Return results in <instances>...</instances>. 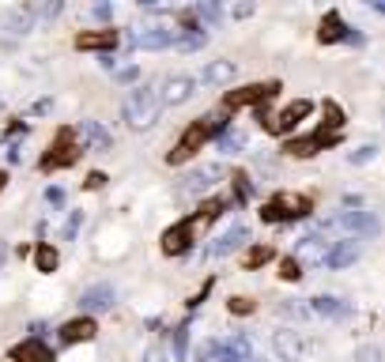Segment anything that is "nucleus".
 Instances as JSON below:
<instances>
[{"instance_id": "obj_41", "label": "nucleus", "mask_w": 385, "mask_h": 362, "mask_svg": "<svg viewBox=\"0 0 385 362\" xmlns=\"http://www.w3.org/2000/svg\"><path fill=\"white\" fill-rule=\"evenodd\" d=\"M261 219H264V223H284V216H280V208H276L272 200H269V204L261 208Z\"/></svg>"}, {"instance_id": "obj_34", "label": "nucleus", "mask_w": 385, "mask_h": 362, "mask_svg": "<svg viewBox=\"0 0 385 362\" xmlns=\"http://www.w3.org/2000/svg\"><path fill=\"white\" fill-rule=\"evenodd\" d=\"M280 279H284V283H299V279H302V264L295 257H280Z\"/></svg>"}, {"instance_id": "obj_37", "label": "nucleus", "mask_w": 385, "mask_h": 362, "mask_svg": "<svg viewBox=\"0 0 385 362\" xmlns=\"http://www.w3.org/2000/svg\"><path fill=\"white\" fill-rule=\"evenodd\" d=\"M61 8H64L61 0H46V4H38V8H31V11H34L38 19H57V16H61Z\"/></svg>"}, {"instance_id": "obj_19", "label": "nucleus", "mask_w": 385, "mask_h": 362, "mask_svg": "<svg viewBox=\"0 0 385 362\" xmlns=\"http://www.w3.org/2000/svg\"><path fill=\"white\" fill-rule=\"evenodd\" d=\"M117 46V31H84L76 34V49H99L102 57Z\"/></svg>"}, {"instance_id": "obj_5", "label": "nucleus", "mask_w": 385, "mask_h": 362, "mask_svg": "<svg viewBox=\"0 0 385 362\" xmlns=\"http://www.w3.org/2000/svg\"><path fill=\"white\" fill-rule=\"evenodd\" d=\"M79 155H84V144H76V132H72V129H61V132H57V144H49V151L42 155V170L72 166Z\"/></svg>"}, {"instance_id": "obj_49", "label": "nucleus", "mask_w": 385, "mask_h": 362, "mask_svg": "<svg viewBox=\"0 0 385 362\" xmlns=\"http://www.w3.org/2000/svg\"><path fill=\"white\" fill-rule=\"evenodd\" d=\"M370 8H374L378 16H385V0H374V4H370Z\"/></svg>"}, {"instance_id": "obj_46", "label": "nucleus", "mask_w": 385, "mask_h": 362, "mask_svg": "<svg viewBox=\"0 0 385 362\" xmlns=\"http://www.w3.org/2000/svg\"><path fill=\"white\" fill-rule=\"evenodd\" d=\"M246 16H254V4H238L234 8V19H246Z\"/></svg>"}, {"instance_id": "obj_29", "label": "nucleus", "mask_w": 385, "mask_h": 362, "mask_svg": "<svg viewBox=\"0 0 385 362\" xmlns=\"http://www.w3.org/2000/svg\"><path fill=\"white\" fill-rule=\"evenodd\" d=\"M216 144H219V151H223V155H238V151L246 147V136H242L238 129H227L223 136H216Z\"/></svg>"}, {"instance_id": "obj_45", "label": "nucleus", "mask_w": 385, "mask_h": 362, "mask_svg": "<svg viewBox=\"0 0 385 362\" xmlns=\"http://www.w3.org/2000/svg\"><path fill=\"white\" fill-rule=\"evenodd\" d=\"M19 159H23V144H11L8 147V163H19Z\"/></svg>"}, {"instance_id": "obj_40", "label": "nucleus", "mask_w": 385, "mask_h": 362, "mask_svg": "<svg viewBox=\"0 0 385 362\" xmlns=\"http://www.w3.org/2000/svg\"><path fill=\"white\" fill-rule=\"evenodd\" d=\"M46 204H49V208H64V189L49 185V189H46Z\"/></svg>"}, {"instance_id": "obj_50", "label": "nucleus", "mask_w": 385, "mask_h": 362, "mask_svg": "<svg viewBox=\"0 0 385 362\" xmlns=\"http://www.w3.org/2000/svg\"><path fill=\"white\" fill-rule=\"evenodd\" d=\"M4 185H8V174H4V170H0V193H4Z\"/></svg>"}, {"instance_id": "obj_23", "label": "nucleus", "mask_w": 385, "mask_h": 362, "mask_svg": "<svg viewBox=\"0 0 385 362\" xmlns=\"http://www.w3.org/2000/svg\"><path fill=\"white\" fill-rule=\"evenodd\" d=\"M310 310L321 317H344L348 313V302L336 298V294H317V298H310Z\"/></svg>"}, {"instance_id": "obj_21", "label": "nucleus", "mask_w": 385, "mask_h": 362, "mask_svg": "<svg viewBox=\"0 0 385 362\" xmlns=\"http://www.w3.org/2000/svg\"><path fill=\"white\" fill-rule=\"evenodd\" d=\"M11 358H19V362H57L42 340H23L16 351H11Z\"/></svg>"}, {"instance_id": "obj_22", "label": "nucleus", "mask_w": 385, "mask_h": 362, "mask_svg": "<svg viewBox=\"0 0 385 362\" xmlns=\"http://www.w3.org/2000/svg\"><path fill=\"white\" fill-rule=\"evenodd\" d=\"M234 72H238L234 61H211L208 69L201 72V79L208 87H223V84H231V79H234Z\"/></svg>"}, {"instance_id": "obj_28", "label": "nucleus", "mask_w": 385, "mask_h": 362, "mask_svg": "<svg viewBox=\"0 0 385 362\" xmlns=\"http://www.w3.org/2000/svg\"><path fill=\"white\" fill-rule=\"evenodd\" d=\"M269 261H276V249H272V246H254V249L246 253L242 264H246V272H254V268H264Z\"/></svg>"}, {"instance_id": "obj_11", "label": "nucleus", "mask_w": 385, "mask_h": 362, "mask_svg": "<svg viewBox=\"0 0 385 362\" xmlns=\"http://www.w3.org/2000/svg\"><path fill=\"white\" fill-rule=\"evenodd\" d=\"M193 238H196L193 223L181 219V223H174V226H170V231L163 234V253H166V257H181V253L193 249Z\"/></svg>"}, {"instance_id": "obj_39", "label": "nucleus", "mask_w": 385, "mask_h": 362, "mask_svg": "<svg viewBox=\"0 0 385 362\" xmlns=\"http://www.w3.org/2000/svg\"><path fill=\"white\" fill-rule=\"evenodd\" d=\"M79 223H84V211H72V216H69V223H64V238H76V231H79Z\"/></svg>"}, {"instance_id": "obj_2", "label": "nucleus", "mask_w": 385, "mask_h": 362, "mask_svg": "<svg viewBox=\"0 0 385 362\" xmlns=\"http://www.w3.org/2000/svg\"><path fill=\"white\" fill-rule=\"evenodd\" d=\"M325 226H333V231H344V234H351L355 241H359V238H378V234H381V219L374 216V211H366V208L336 211V216L329 219Z\"/></svg>"}, {"instance_id": "obj_51", "label": "nucleus", "mask_w": 385, "mask_h": 362, "mask_svg": "<svg viewBox=\"0 0 385 362\" xmlns=\"http://www.w3.org/2000/svg\"><path fill=\"white\" fill-rule=\"evenodd\" d=\"M4 362H19V358H11V355H8V358H4Z\"/></svg>"}, {"instance_id": "obj_24", "label": "nucleus", "mask_w": 385, "mask_h": 362, "mask_svg": "<svg viewBox=\"0 0 385 362\" xmlns=\"http://www.w3.org/2000/svg\"><path fill=\"white\" fill-rule=\"evenodd\" d=\"M4 26L11 34H31V26H34V11L31 8H11L8 16H4Z\"/></svg>"}, {"instance_id": "obj_3", "label": "nucleus", "mask_w": 385, "mask_h": 362, "mask_svg": "<svg viewBox=\"0 0 385 362\" xmlns=\"http://www.w3.org/2000/svg\"><path fill=\"white\" fill-rule=\"evenodd\" d=\"M310 114H314V102H310V99H295V102H287L276 117L261 106V121H264V129L276 132V136H287V132H295V129H299V121H302V117H310Z\"/></svg>"}, {"instance_id": "obj_32", "label": "nucleus", "mask_w": 385, "mask_h": 362, "mask_svg": "<svg viewBox=\"0 0 385 362\" xmlns=\"http://www.w3.org/2000/svg\"><path fill=\"white\" fill-rule=\"evenodd\" d=\"M204 42H208L204 31H178V42H174V46H181L185 53H189V49H201Z\"/></svg>"}, {"instance_id": "obj_47", "label": "nucleus", "mask_w": 385, "mask_h": 362, "mask_svg": "<svg viewBox=\"0 0 385 362\" xmlns=\"http://www.w3.org/2000/svg\"><path fill=\"white\" fill-rule=\"evenodd\" d=\"M117 79H121V84H132V79H136V69H121V72H117Z\"/></svg>"}, {"instance_id": "obj_26", "label": "nucleus", "mask_w": 385, "mask_h": 362, "mask_svg": "<svg viewBox=\"0 0 385 362\" xmlns=\"http://www.w3.org/2000/svg\"><path fill=\"white\" fill-rule=\"evenodd\" d=\"M321 114H325V121H321V129H333V132H344V121H348V117H344V110H340V106H336L333 99H325V102H321Z\"/></svg>"}, {"instance_id": "obj_6", "label": "nucleus", "mask_w": 385, "mask_h": 362, "mask_svg": "<svg viewBox=\"0 0 385 362\" xmlns=\"http://www.w3.org/2000/svg\"><path fill=\"white\" fill-rule=\"evenodd\" d=\"M276 91H280V84H249V87L227 91V95H223V114L242 110V106H261L264 99H272Z\"/></svg>"}, {"instance_id": "obj_13", "label": "nucleus", "mask_w": 385, "mask_h": 362, "mask_svg": "<svg viewBox=\"0 0 385 362\" xmlns=\"http://www.w3.org/2000/svg\"><path fill=\"white\" fill-rule=\"evenodd\" d=\"M223 178V166L219 163H208V166H201V170H193V174H185V181H181V193H189V196H201V193H208L211 185H216Z\"/></svg>"}, {"instance_id": "obj_36", "label": "nucleus", "mask_w": 385, "mask_h": 362, "mask_svg": "<svg viewBox=\"0 0 385 362\" xmlns=\"http://www.w3.org/2000/svg\"><path fill=\"white\" fill-rule=\"evenodd\" d=\"M227 310H231L234 317H246V313H254L257 306H254V298H246V294H234V298L227 302Z\"/></svg>"}, {"instance_id": "obj_18", "label": "nucleus", "mask_w": 385, "mask_h": 362, "mask_svg": "<svg viewBox=\"0 0 385 362\" xmlns=\"http://www.w3.org/2000/svg\"><path fill=\"white\" fill-rule=\"evenodd\" d=\"M355 261H359V241H355V238L336 241V246L329 249V257H325V264L333 268V272H340V268H348V264H355Z\"/></svg>"}, {"instance_id": "obj_15", "label": "nucleus", "mask_w": 385, "mask_h": 362, "mask_svg": "<svg viewBox=\"0 0 385 362\" xmlns=\"http://www.w3.org/2000/svg\"><path fill=\"white\" fill-rule=\"evenodd\" d=\"M95 332L99 325L91 317H72L61 325V343H87V340H95Z\"/></svg>"}, {"instance_id": "obj_10", "label": "nucleus", "mask_w": 385, "mask_h": 362, "mask_svg": "<svg viewBox=\"0 0 385 362\" xmlns=\"http://www.w3.org/2000/svg\"><path fill=\"white\" fill-rule=\"evenodd\" d=\"M193 91H196V79L178 72V76H166V79H163V91H159V99H163V106H181V102L193 99Z\"/></svg>"}, {"instance_id": "obj_31", "label": "nucleus", "mask_w": 385, "mask_h": 362, "mask_svg": "<svg viewBox=\"0 0 385 362\" xmlns=\"http://www.w3.org/2000/svg\"><path fill=\"white\" fill-rule=\"evenodd\" d=\"M193 16H196V23H204V26H219V19H223V8L219 4H196L193 8Z\"/></svg>"}, {"instance_id": "obj_30", "label": "nucleus", "mask_w": 385, "mask_h": 362, "mask_svg": "<svg viewBox=\"0 0 385 362\" xmlns=\"http://www.w3.org/2000/svg\"><path fill=\"white\" fill-rule=\"evenodd\" d=\"M231 181H234V204H246V200L254 196V181H249V174L234 170V174H231Z\"/></svg>"}, {"instance_id": "obj_44", "label": "nucleus", "mask_w": 385, "mask_h": 362, "mask_svg": "<svg viewBox=\"0 0 385 362\" xmlns=\"http://www.w3.org/2000/svg\"><path fill=\"white\" fill-rule=\"evenodd\" d=\"M144 362H170V355L163 351V347H151V351L144 355Z\"/></svg>"}, {"instance_id": "obj_4", "label": "nucleus", "mask_w": 385, "mask_h": 362, "mask_svg": "<svg viewBox=\"0 0 385 362\" xmlns=\"http://www.w3.org/2000/svg\"><path fill=\"white\" fill-rule=\"evenodd\" d=\"M208 140H211L208 117H196L193 125H189V129L181 132V140L174 144V151L166 155V163H170V166H181V163H189V159H193L196 151H201V147H204Z\"/></svg>"}, {"instance_id": "obj_16", "label": "nucleus", "mask_w": 385, "mask_h": 362, "mask_svg": "<svg viewBox=\"0 0 385 362\" xmlns=\"http://www.w3.org/2000/svg\"><path fill=\"white\" fill-rule=\"evenodd\" d=\"M249 241V226H242V223H234L227 234H219V241L208 249V257H231L234 249H242Z\"/></svg>"}, {"instance_id": "obj_35", "label": "nucleus", "mask_w": 385, "mask_h": 362, "mask_svg": "<svg viewBox=\"0 0 385 362\" xmlns=\"http://www.w3.org/2000/svg\"><path fill=\"white\" fill-rule=\"evenodd\" d=\"M185 351H189V325H178L174 328V362H181Z\"/></svg>"}, {"instance_id": "obj_33", "label": "nucleus", "mask_w": 385, "mask_h": 362, "mask_svg": "<svg viewBox=\"0 0 385 362\" xmlns=\"http://www.w3.org/2000/svg\"><path fill=\"white\" fill-rule=\"evenodd\" d=\"M374 159H378V147H374V144H359V147H355V151H348V163H351V166L374 163Z\"/></svg>"}, {"instance_id": "obj_14", "label": "nucleus", "mask_w": 385, "mask_h": 362, "mask_svg": "<svg viewBox=\"0 0 385 362\" xmlns=\"http://www.w3.org/2000/svg\"><path fill=\"white\" fill-rule=\"evenodd\" d=\"M329 257V241L321 234H306V238H299V246H295V261L299 264H321Z\"/></svg>"}, {"instance_id": "obj_52", "label": "nucleus", "mask_w": 385, "mask_h": 362, "mask_svg": "<svg viewBox=\"0 0 385 362\" xmlns=\"http://www.w3.org/2000/svg\"><path fill=\"white\" fill-rule=\"evenodd\" d=\"M381 117H385V114H381Z\"/></svg>"}, {"instance_id": "obj_42", "label": "nucleus", "mask_w": 385, "mask_h": 362, "mask_svg": "<svg viewBox=\"0 0 385 362\" xmlns=\"http://www.w3.org/2000/svg\"><path fill=\"white\" fill-rule=\"evenodd\" d=\"M84 185H87L91 193H95V189H102V185H106V174H102V170H95V174H87V181H84Z\"/></svg>"}, {"instance_id": "obj_9", "label": "nucleus", "mask_w": 385, "mask_h": 362, "mask_svg": "<svg viewBox=\"0 0 385 362\" xmlns=\"http://www.w3.org/2000/svg\"><path fill=\"white\" fill-rule=\"evenodd\" d=\"M272 204L280 208V216H284V223H291V219H306V216H314V200H310L306 193H276V196H272Z\"/></svg>"}, {"instance_id": "obj_17", "label": "nucleus", "mask_w": 385, "mask_h": 362, "mask_svg": "<svg viewBox=\"0 0 385 362\" xmlns=\"http://www.w3.org/2000/svg\"><path fill=\"white\" fill-rule=\"evenodd\" d=\"M348 34H351V26L340 19V11H325V16H321V26H317V42L333 46V42H344Z\"/></svg>"}, {"instance_id": "obj_48", "label": "nucleus", "mask_w": 385, "mask_h": 362, "mask_svg": "<svg viewBox=\"0 0 385 362\" xmlns=\"http://www.w3.org/2000/svg\"><path fill=\"white\" fill-rule=\"evenodd\" d=\"M53 110V102L49 99H42V102H34V114H49Z\"/></svg>"}, {"instance_id": "obj_38", "label": "nucleus", "mask_w": 385, "mask_h": 362, "mask_svg": "<svg viewBox=\"0 0 385 362\" xmlns=\"http://www.w3.org/2000/svg\"><path fill=\"white\" fill-rule=\"evenodd\" d=\"M355 362H381V347L378 343H363L359 351H355Z\"/></svg>"}, {"instance_id": "obj_43", "label": "nucleus", "mask_w": 385, "mask_h": 362, "mask_svg": "<svg viewBox=\"0 0 385 362\" xmlns=\"http://www.w3.org/2000/svg\"><path fill=\"white\" fill-rule=\"evenodd\" d=\"M91 16H95L99 23H106V19L114 16V8H110V4H95V8H91Z\"/></svg>"}, {"instance_id": "obj_27", "label": "nucleus", "mask_w": 385, "mask_h": 362, "mask_svg": "<svg viewBox=\"0 0 385 362\" xmlns=\"http://www.w3.org/2000/svg\"><path fill=\"white\" fill-rule=\"evenodd\" d=\"M284 151L291 159H310V155H317V144H314V136H295L284 144Z\"/></svg>"}, {"instance_id": "obj_12", "label": "nucleus", "mask_w": 385, "mask_h": 362, "mask_svg": "<svg viewBox=\"0 0 385 362\" xmlns=\"http://www.w3.org/2000/svg\"><path fill=\"white\" fill-rule=\"evenodd\" d=\"M174 42H178V31H170V26H144V31L129 38V46H136V49H166Z\"/></svg>"}, {"instance_id": "obj_1", "label": "nucleus", "mask_w": 385, "mask_h": 362, "mask_svg": "<svg viewBox=\"0 0 385 362\" xmlns=\"http://www.w3.org/2000/svg\"><path fill=\"white\" fill-rule=\"evenodd\" d=\"M159 114H163V99H159L155 87H132L129 99H125V106H121L125 125L136 129V132L151 129L155 121H159Z\"/></svg>"}, {"instance_id": "obj_25", "label": "nucleus", "mask_w": 385, "mask_h": 362, "mask_svg": "<svg viewBox=\"0 0 385 362\" xmlns=\"http://www.w3.org/2000/svg\"><path fill=\"white\" fill-rule=\"evenodd\" d=\"M57 264H61V253L53 249L49 241H42V246L34 249V268H38V272H46V276H49V272H57Z\"/></svg>"}, {"instance_id": "obj_20", "label": "nucleus", "mask_w": 385, "mask_h": 362, "mask_svg": "<svg viewBox=\"0 0 385 362\" xmlns=\"http://www.w3.org/2000/svg\"><path fill=\"white\" fill-rule=\"evenodd\" d=\"M79 140H84V147H91V151H110V132H106L99 121H84L79 125Z\"/></svg>"}, {"instance_id": "obj_8", "label": "nucleus", "mask_w": 385, "mask_h": 362, "mask_svg": "<svg viewBox=\"0 0 385 362\" xmlns=\"http://www.w3.org/2000/svg\"><path fill=\"white\" fill-rule=\"evenodd\" d=\"M272 351L280 362H302V355H306V343H302V336L295 328H276L272 332Z\"/></svg>"}, {"instance_id": "obj_7", "label": "nucleus", "mask_w": 385, "mask_h": 362, "mask_svg": "<svg viewBox=\"0 0 385 362\" xmlns=\"http://www.w3.org/2000/svg\"><path fill=\"white\" fill-rule=\"evenodd\" d=\"M114 302H117V291H114V283H95V287H87L84 294H79V310H84V317L114 310Z\"/></svg>"}]
</instances>
